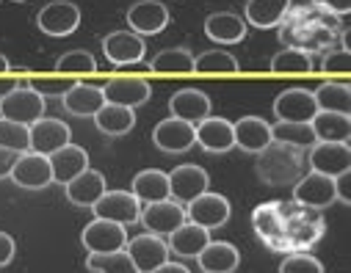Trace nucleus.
<instances>
[{
  "label": "nucleus",
  "instance_id": "nucleus-1",
  "mask_svg": "<svg viewBox=\"0 0 351 273\" xmlns=\"http://www.w3.org/2000/svg\"><path fill=\"white\" fill-rule=\"evenodd\" d=\"M280 28V39L285 47L293 50H304V53H326L335 47V42L340 39V17L324 12L315 3L307 6H291L288 14L282 17Z\"/></svg>",
  "mask_w": 351,
  "mask_h": 273
},
{
  "label": "nucleus",
  "instance_id": "nucleus-2",
  "mask_svg": "<svg viewBox=\"0 0 351 273\" xmlns=\"http://www.w3.org/2000/svg\"><path fill=\"white\" fill-rule=\"evenodd\" d=\"M254 171H257V177L263 182H266V185H274V188H285L288 185L291 188L304 174V157H302L299 149L271 141L263 152H257Z\"/></svg>",
  "mask_w": 351,
  "mask_h": 273
},
{
  "label": "nucleus",
  "instance_id": "nucleus-3",
  "mask_svg": "<svg viewBox=\"0 0 351 273\" xmlns=\"http://www.w3.org/2000/svg\"><path fill=\"white\" fill-rule=\"evenodd\" d=\"M324 218L315 210L299 207L296 202H288L285 210V226H282V237L277 243L274 251H285V254H304L310 251L321 237H324Z\"/></svg>",
  "mask_w": 351,
  "mask_h": 273
},
{
  "label": "nucleus",
  "instance_id": "nucleus-4",
  "mask_svg": "<svg viewBox=\"0 0 351 273\" xmlns=\"http://www.w3.org/2000/svg\"><path fill=\"white\" fill-rule=\"evenodd\" d=\"M42 116H45V100L28 83H20L12 94H6L3 100H0V119H9V122L31 127Z\"/></svg>",
  "mask_w": 351,
  "mask_h": 273
},
{
  "label": "nucleus",
  "instance_id": "nucleus-5",
  "mask_svg": "<svg viewBox=\"0 0 351 273\" xmlns=\"http://www.w3.org/2000/svg\"><path fill=\"white\" fill-rule=\"evenodd\" d=\"M293 202L299 207H307V210H315V213L332 207L337 202L335 179L324 177V174H315V171L302 174V179L293 185Z\"/></svg>",
  "mask_w": 351,
  "mask_h": 273
},
{
  "label": "nucleus",
  "instance_id": "nucleus-6",
  "mask_svg": "<svg viewBox=\"0 0 351 273\" xmlns=\"http://www.w3.org/2000/svg\"><path fill=\"white\" fill-rule=\"evenodd\" d=\"M169 199H174L178 205H191L197 196H202L210 185V177L202 166H194V163H186V166H178L171 168L169 174Z\"/></svg>",
  "mask_w": 351,
  "mask_h": 273
},
{
  "label": "nucleus",
  "instance_id": "nucleus-7",
  "mask_svg": "<svg viewBox=\"0 0 351 273\" xmlns=\"http://www.w3.org/2000/svg\"><path fill=\"white\" fill-rule=\"evenodd\" d=\"M80 243L89 254H111V251H122L128 246V229L122 224L114 221H103V218H92L83 226Z\"/></svg>",
  "mask_w": 351,
  "mask_h": 273
},
{
  "label": "nucleus",
  "instance_id": "nucleus-8",
  "mask_svg": "<svg viewBox=\"0 0 351 273\" xmlns=\"http://www.w3.org/2000/svg\"><path fill=\"white\" fill-rule=\"evenodd\" d=\"M141 210H144V205L130 191H106L103 199L92 207L95 218L114 221V224H122V226L138 224L141 221Z\"/></svg>",
  "mask_w": 351,
  "mask_h": 273
},
{
  "label": "nucleus",
  "instance_id": "nucleus-9",
  "mask_svg": "<svg viewBox=\"0 0 351 273\" xmlns=\"http://www.w3.org/2000/svg\"><path fill=\"white\" fill-rule=\"evenodd\" d=\"M149 94H152V86L144 77H136V75H114L103 86L106 103L122 105V108H130V111H136L138 105H144L149 100Z\"/></svg>",
  "mask_w": 351,
  "mask_h": 273
},
{
  "label": "nucleus",
  "instance_id": "nucleus-10",
  "mask_svg": "<svg viewBox=\"0 0 351 273\" xmlns=\"http://www.w3.org/2000/svg\"><path fill=\"white\" fill-rule=\"evenodd\" d=\"M66 144H72V130L61 119H45L42 116L28 127V152L50 157L53 152H58Z\"/></svg>",
  "mask_w": 351,
  "mask_h": 273
},
{
  "label": "nucleus",
  "instance_id": "nucleus-11",
  "mask_svg": "<svg viewBox=\"0 0 351 273\" xmlns=\"http://www.w3.org/2000/svg\"><path fill=\"white\" fill-rule=\"evenodd\" d=\"M12 179L14 185L25 188V191H42L47 185H53V168H50V157L36 155V152H23L17 155V163L12 168Z\"/></svg>",
  "mask_w": 351,
  "mask_h": 273
},
{
  "label": "nucleus",
  "instance_id": "nucleus-12",
  "mask_svg": "<svg viewBox=\"0 0 351 273\" xmlns=\"http://www.w3.org/2000/svg\"><path fill=\"white\" fill-rule=\"evenodd\" d=\"M230 213H232L230 202H227L221 194H210V191H205V194L197 196L191 205H186V218H189L191 224L208 229V232L224 226V224L230 221Z\"/></svg>",
  "mask_w": 351,
  "mask_h": 273
},
{
  "label": "nucleus",
  "instance_id": "nucleus-13",
  "mask_svg": "<svg viewBox=\"0 0 351 273\" xmlns=\"http://www.w3.org/2000/svg\"><path fill=\"white\" fill-rule=\"evenodd\" d=\"M36 25L47 36H56V39L69 36L80 25V9L75 3H69V0H56V3H47L36 14Z\"/></svg>",
  "mask_w": 351,
  "mask_h": 273
},
{
  "label": "nucleus",
  "instance_id": "nucleus-14",
  "mask_svg": "<svg viewBox=\"0 0 351 273\" xmlns=\"http://www.w3.org/2000/svg\"><path fill=\"white\" fill-rule=\"evenodd\" d=\"M310 171L324 174V177H340L351 168V146L348 144H332V141H318L310 146Z\"/></svg>",
  "mask_w": 351,
  "mask_h": 273
},
{
  "label": "nucleus",
  "instance_id": "nucleus-15",
  "mask_svg": "<svg viewBox=\"0 0 351 273\" xmlns=\"http://www.w3.org/2000/svg\"><path fill=\"white\" fill-rule=\"evenodd\" d=\"M186 207L178 205L174 199H163V202H155V205H144L141 210V224L147 226L149 235H171L174 229H180L186 224Z\"/></svg>",
  "mask_w": 351,
  "mask_h": 273
},
{
  "label": "nucleus",
  "instance_id": "nucleus-16",
  "mask_svg": "<svg viewBox=\"0 0 351 273\" xmlns=\"http://www.w3.org/2000/svg\"><path fill=\"white\" fill-rule=\"evenodd\" d=\"M152 141H155V146H158L160 152L180 155V152H189V149L197 144V127L171 116V119H163V122L155 125Z\"/></svg>",
  "mask_w": 351,
  "mask_h": 273
},
{
  "label": "nucleus",
  "instance_id": "nucleus-17",
  "mask_svg": "<svg viewBox=\"0 0 351 273\" xmlns=\"http://www.w3.org/2000/svg\"><path fill=\"white\" fill-rule=\"evenodd\" d=\"M125 251L133 259V265H136L138 273H152L155 268H160L163 262H169V254H171L169 246H166V240L158 237V235H149V232L128 240Z\"/></svg>",
  "mask_w": 351,
  "mask_h": 273
},
{
  "label": "nucleus",
  "instance_id": "nucleus-18",
  "mask_svg": "<svg viewBox=\"0 0 351 273\" xmlns=\"http://www.w3.org/2000/svg\"><path fill=\"white\" fill-rule=\"evenodd\" d=\"M128 25L136 36H158L169 25V9L160 0H138L128 9Z\"/></svg>",
  "mask_w": 351,
  "mask_h": 273
},
{
  "label": "nucleus",
  "instance_id": "nucleus-19",
  "mask_svg": "<svg viewBox=\"0 0 351 273\" xmlns=\"http://www.w3.org/2000/svg\"><path fill=\"white\" fill-rule=\"evenodd\" d=\"M274 114L280 122H313V116L318 114L315 97L307 88H285L280 91V97L274 100Z\"/></svg>",
  "mask_w": 351,
  "mask_h": 273
},
{
  "label": "nucleus",
  "instance_id": "nucleus-20",
  "mask_svg": "<svg viewBox=\"0 0 351 273\" xmlns=\"http://www.w3.org/2000/svg\"><path fill=\"white\" fill-rule=\"evenodd\" d=\"M285 210H288V202H263V205H257L252 210V226H254L257 237L266 243L271 251L277 248V243L282 237Z\"/></svg>",
  "mask_w": 351,
  "mask_h": 273
},
{
  "label": "nucleus",
  "instance_id": "nucleus-21",
  "mask_svg": "<svg viewBox=\"0 0 351 273\" xmlns=\"http://www.w3.org/2000/svg\"><path fill=\"white\" fill-rule=\"evenodd\" d=\"M169 111L174 119L189 122V125H199L202 119L210 116V97L205 94L202 88H180L174 91L169 100Z\"/></svg>",
  "mask_w": 351,
  "mask_h": 273
},
{
  "label": "nucleus",
  "instance_id": "nucleus-22",
  "mask_svg": "<svg viewBox=\"0 0 351 273\" xmlns=\"http://www.w3.org/2000/svg\"><path fill=\"white\" fill-rule=\"evenodd\" d=\"M103 53L111 64L117 66H128V64H141L147 44L141 36H136L133 31H114L103 39Z\"/></svg>",
  "mask_w": 351,
  "mask_h": 273
},
{
  "label": "nucleus",
  "instance_id": "nucleus-23",
  "mask_svg": "<svg viewBox=\"0 0 351 273\" xmlns=\"http://www.w3.org/2000/svg\"><path fill=\"white\" fill-rule=\"evenodd\" d=\"M66 188V199L75 205V207H95L100 199H103V194L108 191V185H106V177H103V171H97V168H86L83 174H77L69 185H64Z\"/></svg>",
  "mask_w": 351,
  "mask_h": 273
},
{
  "label": "nucleus",
  "instance_id": "nucleus-24",
  "mask_svg": "<svg viewBox=\"0 0 351 273\" xmlns=\"http://www.w3.org/2000/svg\"><path fill=\"white\" fill-rule=\"evenodd\" d=\"M61 103H64V111L72 116H83V119L92 116L95 119V114L106 105V97H103V88L75 80V86L61 97Z\"/></svg>",
  "mask_w": 351,
  "mask_h": 273
},
{
  "label": "nucleus",
  "instance_id": "nucleus-25",
  "mask_svg": "<svg viewBox=\"0 0 351 273\" xmlns=\"http://www.w3.org/2000/svg\"><path fill=\"white\" fill-rule=\"evenodd\" d=\"M50 168H53V182L69 185L77 174H83L89 168V155H86V149L77 144H66L50 155Z\"/></svg>",
  "mask_w": 351,
  "mask_h": 273
},
{
  "label": "nucleus",
  "instance_id": "nucleus-26",
  "mask_svg": "<svg viewBox=\"0 0 351 273\" xmlns=\"http://www.w3.org/2000/svg\"><path fill=\"white\" fill-rule=\"evenodd\" d=\"M232 138H235V146L257 155L271 144V125L260 116H243L232 125Z\"/></svg>",
  "mask_w": 351,
  "mask_h": 273
},
{
  "label": "nucleus",
  "instance_id": "nucleus-27",
  "mask_svg": "<svg viewBox=\"0 0 351 273\" xmlns=\"http://www.w3.org/2000/svg\"><path fill=\"white\" fill-rule=\"evenodd\" d=\"M197 144L205 149V152H213V155H221V152H230L235 146V138H232V122H227L224 116H208L197 125Z\"/></svg>",
  "mask_w": 351,
  "mask_h": 273
},
{
  "label": "nucleus",
  "instance_id": "nucleus-28",
  "mask_svg": "<svg viewBox=\"0 0 351 273\" xmlns=\"http://www.w3.org/2000/svg\"><path fill=\"white\" fill-rule=\"evenodd\" d=\"M197 262H199L202 273H235V268L241 265V251L232 243L210 240L197 254Z\"/></svg>",
  "mask_w": 351,
  "mask_h": 273
},
{
  "label": "nucleus",
  "instance_id": "nucleus-29",
  "mask_svg": "<svg viewBox=\"0 0 351 273\" xmlns=\"http://www.w3.org/2000/svg\"><path fill=\"white\" fill-rule=\"evenodd\" d=\"M130 194L141 202V205H155L169 199V177L160 168H144L133 177L130 182Z\"/></svg>",
  "mask_w": 351,
  "mask_h": 273
},
{
  "label": "nucleus",
  "instance_id": "nucleus-30",
  "mask_svg": "<svg viewBox=\"0 0 351 273\" xmlns=\"http://www.w3.org/2000/svg\"><path fill=\"white\" fill-rule=\"evenodd\" d=\"M291 6V0H249L243 23L254 28H277Z\"/></svg>",
  "mask_w": 351,
  "mask_h": 273
},
{
  "label": "nucleus",
  "instance_id": "nucleus-31",
  "mask_svg": "<svg viewBox=\"0 0 351 273\" xmlns=\"http://www.w3.org/2000/svg\"><path fill=\"white\" fill-rule=\"evenodd\" d=\"M208 243H210V232L202 229V226H197V224H191V221H186L180 229H174L169 235V243L166 246H169L171 254H178V257H194L197 259V254Z\"/></svg>",
  "mask_w": 351,
  "mask_h": 273
},
{
  "label": "nucleus",
  "instance_id": "nucleus-32",
  "mask_svg": "<svg viewBox=\"0 0 351 273\" xmlns=\"http://www.w3.org/2000/svg\"><path fill=\"white\" fill-rule=\"evenodd\" d=\"M205 34L219 44H238L246 36V23L232 12H216L205 20Z\"/></svg>",
  "mask_w": 351,
  "mask_h": 273
},
{
  "label": "nucleus",
  "instance_id": "nucleus-33",
  "mask_svg": "<svg viewBox=\"0 0 351 273\" xmlns=\"http://www.w3.org/2000/svg\"><path fill=\"white\" fill-rule=\"evenodd\" d=\"M315 141H332V144H348L351 138V116L346 114H326L318 111L310 122Z\"/></svg>",
  "mask_w": 351,
  "mask_h": 273
},
{
  "label": "nucleus",
  "instance_id": "nucleus-34",
  "mask_svg": "<svg viewBox=\"0 0 351 273\" xmlns=\"http://www.w3.org/2000/svg\"><path fill=\"white\" fill-rule=\"evenodd\" d=\"M313 97H315L318 111H326V114H346V116H348V111H351V88H348V83L326 80V83H321V86L313 91Z\"/></svg>",
  "mask_w": 351,
  "mask_h": 273
},
{
  "label": "nucleus",
  "instance_id": "nucleus-35",
  "mask_svg": "<svg viewBox=\"0 0 351 273\" xmlns=\"http://www.w3.org/2000/svg\"><path fill=\"white\" fill-rule=\"evenodd\" d=\"M95 125H97V130L106 133V135H125V133H130V130L136 127V111L106 103V105L95 114Z\"/></svg>",
  "mask_w": 351,
  "mask_h": 273
},
{
  "label": "nucleus",
  "instance_id": "nucleus-36",
  "mask_svg": "<svg viewBox=\"0 0 351 273\" xmlns=\"http://www.w3.org/2000/svg\"><path fill=\"white\" fill-rule=\"evenodd\" d=\"M152 72L166 75H191L194 72V53L189 47H166L149 61Z\"/></svg>",
  "mask_w": 351,
  "mask_h": 273
},
{
  "label": "nucleus",
  "instance_id": "nucleus-37",
  "mask_svg": "<svg viewBox=\"0 0 351 273\" xmlns=\"http://www.w3.org/2000/svg\"><path fill=\"white\" fill-rule=\"evenodd\" d=\"M271 141L293 146V149H307V146L318 144L315 133L307 122H277V125H271Z\"/></svg>",
  "mask_w": 351,
  "mask_h": 273
},
{
  "label": "nucleus",
  "instance_id": "nucleus-38",
  "mask_svg": "<svg viewBox=\"0 0 351 273\" xmlns=\"http://www.w3.org/2000/svg\"><path fill=\"white\" fill-rule=\"evenodd\" d=\"M269 69L274 75H307L315 69V61L310 53L304 50H293V47H285L280 50L271 61H269Z\"/></svg>",
  "mask_w": 351,
  "mask_h": 273
},
{
  "label": "nucleus",
  "instance_id": "nucleus-39",
  "mask_svg": "<svg viewBox=\"0 0 351 273\" xmlns=\"http://www.w3.org/2000/svg\"><path fill=\"white\" fill-rule=\"evenodd\" d=\"M238 69V58L224 50H205L202 55H194V72L199 75H235Z\"/></svg>",
  "mask_w": 351,
  "mask_h": 273
},
{
  "label": "nucleus",
  "instance_id": "nucleus-40",
  "mask_svg": "<svg viewBox=\"0 0 351 273\" xmlns=\"http://www.w3.org/2000/svg\"><path fill=\"white\" fill-rule=\"evenodd\" d=\"M86 268H89L92 273H138L125 248L111 251V254H89Z\"/></svg>",
  "mask_w": 351,
  "mask_h": 273
},
{
  "label": "nucleus",
  "instance_id": "nucleus-41",
  "mask_svg": "<svg viewBox=\"0 0 351 273\" xmlns=\"http://www.w3.org/2000/svg\"><path fill=\"white\" fill-rule=\"evenodd\" d=\"M97 72V61L89 50H69L56 61V75H95Z\"/></svg>",
  "mask_w": 351,
  "mask_h": 273
},
{
  "label": "nucleus",
  "instance_id": "nucleus-42",
  "mask_svg": "<svg viewBox=\"0 0 351 273\" xmlns=\"http://www.w3.org/2000/svg\"><path fill=\"white\" fill-rule=\"evenodd\" d=\"M0 146L14 155L28 152V127L9 122V119H0Z\"/></svg>",
  "mask_w": 351,
  "mask_h": 273
},
{
  "label": "nucleus",
  "instance_id": "nucleus-43",
  "mask_svg": "<svg viewBox=\"0 0 351 273\" xmlns=\"http://www.w3.org/2000/svg\"><path fill=\"white\" fill-rule=\"evenodd\" d=\"M28 86L36 91L42 100H47V97H64L66 91L75 86V77H31Z\"/></svg>",
  "mask_w": 351,
  "mask_h": 273
},
{
  "label": "nucleus",
  "instance_id": "nucleus-44",
  "mask_svg": "<svg viewBox=\"0 0 351 273\" xmlns=\"http://www.w3.org/2000/svg\"><path fill=\"white\" fill-rule=\"evenodd\" d=\"M280 273H324L321 259H315L313 254H288L280 265Z\"/></svg>",
  "mask_w": 351,
  "mask_h": 273
},
{
  "label": "nucleus",
  "instance_id": "nucleus-45",
  "mask_svg": "<svg viewBox=\"0 0 351 273\" xmlns=\"http://www.w3.org/2000/svg\"><path fill=\"white\" fill-rule=\"evenodd\" d=\"M321 69L326 75H348L351 72V50H343V47L326 50L324 61H321Z\"/></svg>",
  "mask_w": 351,
  "mask_h": 273
},
{
  "label": "nucleus",
  "instance_id": "nucleus-46",
  "mask_svg": "<svg viewBox=\"0 0 351 273\" xmlns=\"http://www.w3.org/2000/svg\"><path fill=\"white\" fill-rule=\"evenodd\" d=\"M315 6H321L324 12L335 14V17H346L348 9H351V0H313Z\"/></svg>",
  "mask_w": 351,
  "mask_h": 273
},
{
  "label": "nucleus",
  "instance_id": "nucleus-47",
  "mask_svg": "<svg viewBox=\"0 0 351 273\" xmlns=\"http://www.w3.org/2000/svg\"><path fill=\"white\" fill-rule=\"evenodd\" d=\"M14 251H17L14 237L6 235V232H0V268H6V265L14 259Z\"/></svg>",
  "mask_w": 351,
  "mask_h": 273
},
{
  "label": "nucleus",
  "instance_id": "nucleus-48",
  "mask_svg": "<svg viewBox=\"0 0 351 273\" xmlns=\"http://www.w3.org/2000/svg\"><path fill=\"white\" fill-rule=\"evenodd\" d=\"M14 163H17V155L0 146V179L12 177V168H14Z\"/></svg>",
  "mask_w": 351,
  "mask_h": 273
},
{
  "label": "nucleus",
  "instance_id": "nucleus-49",
  "mask_svg": "<svg viewBox=\"0 0 351 273\" xmlns=\"http://www.w3.org/2000/svg\"><path fill=\"white\" fill-rule=\"evenodd\" d=\"M17 86H20V77H14V75H0V100H3L6 94H12Z\"/></svg>",
  "mask_w": 351,
  "mask_h": 273
},
{
  "label": "nucleus",
  "instance_id": "nucleus-50",
  "mask_svg": "<svg viewBox=\"0 0 351 273\" xmlns=\"http://www.w3.org/2000/svg\"><path fill=\"white\" fill-rule=\"evenodd\" d=\"M152 273H191L186 265H180V262H163L160 268H155Z\"/></svg>",
  "mask_w": 351,
  "mask_h": 273
},
{
  "label": "nucleus",
  "instance_id": "nucleus-51",
  "mask_svg": "<svg viewBox=\"0 0 351 273\" xmlns=\"http://www.w3.org/2000/svg\"><path fill=\"white\" fill-rule=\"evenodd\" d=\"M9 69H12V64H9V58L0 53V75H9Z\"/></svg>",
  "mask_w": 351,
  "mask_h": 273
},
{
  "label": "nucleus",
  "instance_id": "nucleus-52",
  "mask_svg": "<svg viewBox=\"0 0 351 273\" xmlns=\"http://www.w3.org/2000/svg\"><path fill=\"white\" fill-rule=\"evenodd\" d=\"M17 3H23V0H17Z\"/></svg>",
  "mask_w": 351,
  "mask_h": 273
}]
</instances>
